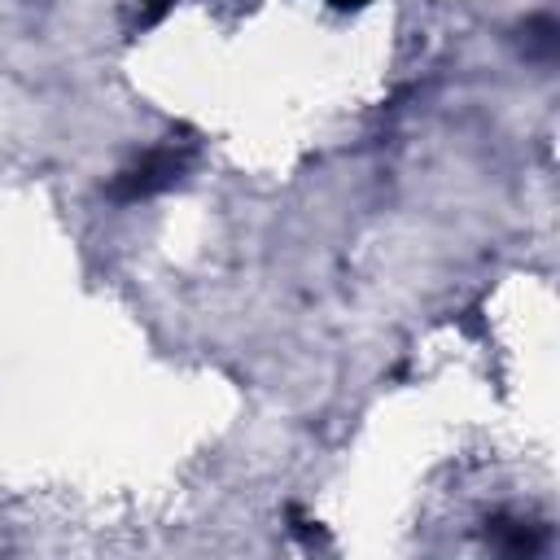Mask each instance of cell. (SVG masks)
Masks as SVG:
<instances>
[{
	"instance_id": "1",
	"label": "cell",
	"mask_w": 560,
	"mask_h": 560,
	"mask_svg": "<svg viewBox=\"0 0 560 560\" xmlns=\"http://www.w3.org/2000/svg\"><path fill=\"white\" fill-rule=\"evenodd\" d=\"M184 166H188V149H184V144H162V149L144 153L131 171H122V175H118V184H114L109 192H114L118 201L153 197V192L171 188V184L184 175Z\"/></svg>"
},
{
	"instance_id": "2",
	"label": "cell",
	"mask_w": 560,
	"mask_h": 560,
	"mask_svg": "<svg viewBox=\"0 0 560 560\" xmlns=\"http://www.w3.org/2000/svg\"><path fill=\"white\" fill-rule=\"evenodd\" d=\"M337 4H363V0H337Z\"/></svg>"
}]
</instances>
